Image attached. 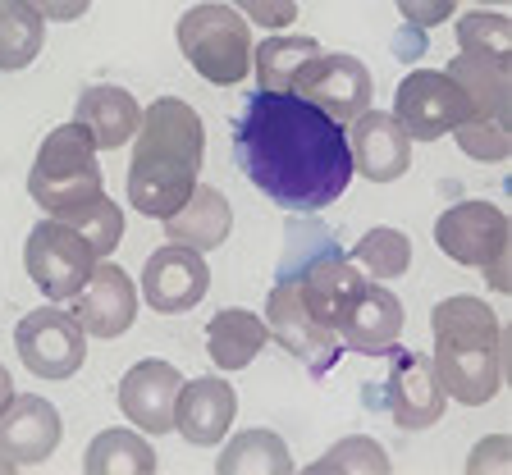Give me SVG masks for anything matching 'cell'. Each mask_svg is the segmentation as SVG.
I'll return each mask as SVG.
<instances>
[{
    "label": "cell",
    "instance_id": "obj_15",
    "mask_svg": "<svg viewBox=\"0 0 512 475\" xmlns=\"http://www.w3.org/2000/svg\"><path fill=\"white\" fill-rule=\"evenodd\" d=\"M133 316H138V288L128 270L115 261H96L87 284L74 293V320L83 325V334L119 338L128 334Z\"/></svg>",
    "mask_w": 512,
    "mask_h": 475
},
{
    "label": "cell",
    "instance_id": "obj_29",
    "mask_svg": "<svg viewBox=\"0 0 512 475\" xmlns=\"http://www.w3.org/2000/svg\"><path fill=\"white\" fill-rule=\"evenodd\" d=\"M64 224L92 247L96 261H106V256L119 247V238H124V211H119L106 192H101L96 201H87V206H78V211H69Z\"/></svg>",
    "mask_w": 512,
    "mask_h": 475
},
{
    "label": "cell",
    "instance_id": "obj_41",
    "mask_svg": "<svg viewBox=\"0 0 512 475\" xmlns=\"http://www.w3.org/2000/svg\"><path fill=\"white\" fill-rule=\"evenodd\" d=\"M490 5H499V0H490Z\"/></svg>",
    "mask_w": 512,
    "mask_h": 475
},
{
    "label": "cell",
    "instance_id": "obj_33",
    "mask_svg": "<svg viewBox=\"0 0 512 475\" xmlns=\"http://www.w3.org/2000/svg\"><path fill=\"white\" fill-rule=\"evenodd\" d=\"M229 5H234L247 23L270 28V32L293 28V19H298V0H229Z\"/></svg>",
    "mask_w": 512,
    "mask_h": 475
},
{
    "label": "cell",
    "instance_id": "obj_21",
    "mask_svg": "<svg viewBox=\"0 0 512 475\" xmlns=\"http://www.w3.org/2000/svg\"><path fill=\"white\" fill-rule=\"evenodd\" d=\"M160 224L170 233V243H183V247H192V252H211V247H220L224 238H229V229H234V206H229L224 192L197 183L179 211L165 215Z\"/></svg>",
    "mask_w": 512,
    "mask_h": 475
},
{
    "label": "cell",
    "instance_id": "obj_9",
    "mask_svg": "<svg viewBox=\"0 0 512 475\" xmlns=\"http://www.w3.org/2000/svg\"><path fill=\"white\" fill-rule=\"evenodd\" d=\"M266 334L275 338L288 357H298L302 366L311 370V380H325L343 352L339 334H334L330 325H320V320L302 307L298 288L288 284V279H279L266 297Z\"/></svg>",
    "mask_w": 512,
    "mask_h": 475
},
{
    "label": "cell",
    "instance_id": "obj_35",
    "mask_svg": "<svg viewBox=\"0 0 512 475\" xmlns=\"http://www.w3.org/2000/svg\"><path fill=\"white\" fill-rule=\"evenodd\" d=\"M453 10H458V0H398V14L416 28H435V23L453 19Z\"/></svg>",
    "mask_w": 512,
    "mask_h": 475
},
{
    "label": "cell",
    "instance_id": "obj_37",
    "mask_svg": "<svg viewBox=\"0 0 512 475\" xmlns=\"http://www.w3.org/2000/svg\"><path fill=\"white\" fill-rule=\"evenodd\" d=\"M426 46H430L426 42V28H416V23H407V28L394 32V55H398V60H416Z\"/></svg>",
    "mask_w": 512,
    "mask_h": 475
},
{
    "label": "cell",
    "instance_id": "obj_17",
    "mask_svg": "<svg viewBox=\"0 0 512 475\" xmlns=\"http://www.w3.org/2000/svg\"><path fill=\"white\" fill-rule=\"evenodd\" d=\"M179 366L160 357H147L138 366L124 370V380H119V407L124 416L133 421V430L142 434H170L174 430V398H179Z\"/></svg>",
    "mask_w": 512,
    "mask_h": 475
},
{
    "label": "cell",
    "instance_id": "obj_28",
    "mask_svg": "<svg viewBox=\"0 0 512 475\" xmlns=\"http://www.w3.org/2000/svg\"><path fill=\"white\" fill-rule=\"evenodd\" d=\"M352 265L366 270L371 279L389 284V279L407 275V265H412V238L403 229H371L362 233V243L352 247Z\"/></svg>",
    "mask_w": 512,
    "mask_h": 475
},
{
    "label": "cell",
    "instance_id": "obj_8",
    "mask_svg": "<svg viewBox=\"0 0 512 475\" xmlns=\"http://www.w3.org/2000/svg\"><path fill=\"white\" fill-rule=\"evenodd\" d=\"M92 265H96V252L55 215L37 224L28 233V243H23V270H28V279L51 302H69L87 284Z\"/></svg>",
    "mask_w": 512,
    "mask_h": 475
},
{
    "label": "cell",
    "instance_id": "obj_32",
    "mask_svg": "<svg viewBox=\"0 0 512 475\" xmlns=\"http://www.w3.org/2000/svg\"><path fill=\"white\" fill-rule=\"evenodd\" d=\"M453 138H458L462 156L485 160V165H494V160H508V151H512L508 124H503V119H490V115H471L467 124L453 128Z\"/></svg>",
    "mask_w": 512,
    "mask_h": 475
},
{
    "label": "cell",
    "instance_id": "obj_7",
    "mask_svg": "<svg viewBox=\"0 0 512 475\" xmlns=\"http://www.w3.org/2000/svg\"><path fill=\"white\" fill-rule=\"evenodd\" d=\"M288 92L302 96L307 106H316L320 115H330L334 124H352L362 110H371L375 78L357 55H343V51L325 55L320 51L316 60H307L298 69V78H293Z\"/></svg>",
    "mask_w": 512,
    "mask_h": 475
},
{
    "label": "cell",
    "instance_id": "obj_19",
    "mask_svg": "<svg viewBox=\"0 0 512 475\" xmlns=\"http://www.w3.org/2000/svg\"><path fill=\"white\" fill-rule=\"evenodd\" d=\"M238 412V393L220 375H202V380L179 384L174 398V430L188 439L192 448H215L229 434Z\"/></svg>",
    "mask_w": 512,
    "mask_h": 475
},
{
    "label": "cell",
    "instance_id": "obj_1",
    "mask_svg": "<svg viewBox=\"0 0 512 475\" xmlns=\"http://www.w3.org/2000/svg\"><path fill=\"white\" fill-rule=\"evenodd\" d=\"M234 160L284 211H325L348 192V133L293 92H256L234 119Z\"/></svg>",
    "mask_w": 512,
    "mask_h": 475
},
{
    "label": "cell",
    "instance_id": "obj_36",
    "mask_svg": "<svg viewBox=\"0 0 512 475\" xmlns=\"http://www.w3.org/2000/svg\"><path fill=\"white\" fill-rule=\"evenodd\" d=\"M28 5L42 14L46 23H74L92 10V0H28Z\"/></svg>",
    "mask_w": 512,
    "mask_h": 475
},
{
    "label": "cell",
    "instance_id": "obj_34",
    "mask_svg": "<svg viewBox=\"0 0 512 475\" xmlns=\"http://www.w3.org/2000/svg\"><path fill=\"white\" fill-rule=\"evenodd\" d=\"M512 466V444L503 434H490V439H480V448L467 457V471L471 475H503Z\"/></svg>",
    "mask_w": 512,
    "mask_h": 475
},
{
    "label": "cell",
    "instance_id": "obj_12",
    "mask_svg": "<svg viewBox=\"0 0 512 475\" xmlns=\"http://www.w3.org/2000/svg\"><path fill=\"white\" fill-rule=\"evenodd\" d=\"M211 288V270H206L202 252H192L183 243H165L147 256L142 265V302L160 316H183L206 297Z\"/></svg>",
    "mask_w": 512,
    "mask_h": 475
},
{
    "label": "cell",
    "instance_id": "obj_13",
    "mask_svg": "<svg viewBox=\"0 0 512 475\" xmlns=\"http://www.w3.org/2000/svg\"><path fill=\"white\" fill-rule=\"evenodd\" d=\"M435 243L448 261L480 270L490 256L508 252V215L494 201H458L435 220Z\"/></svg>",
    "mask_w": 512,
    "mask_h": 475
},
{
    "label": "cell",
    "instance_id": "obj_4",
    "mask_svg": "<svg viewBox=\"0 0 512 475\" xmlns=\"http://www.w3.org/2000/svg\"><path fill=\"white\" fill-rule=\"evenodd\" d=\"M28 192L55 220H64L69 211H78V206H87V201H96L106 192L101 188L96 147L74 119L51 128L46 142L37 147V160H32V174H28Z\"/></svg>",
    "mask_w": 512,
    "mask_h": 475
},
{
    "label": "cell",
    "instance_id": "obj_38",
    "mask_svg": "<svg viewBox=\"0 0 512 475\" xmlns=\"http://www.w3.org/2000/svg\"><path fill=\"white\" fill-rule=\"evenodd\" d=\"M485 270V279H490V288H499V293H508V252L490 256V261L480 265Z\"/></svg>",
    "mask_w": 512,
    "mask_h": 475
},
{
    "label": "cell",
    "instance_id": "obj_6",
    "mask_svg": "<svg viewBox=\"0 0 512 475\" xmlns=\"http://www.w3.org/2000/svg\"><path fill=\"white\" fill-rule=\"evenodd\" d=\"M471 115H476L471 96L435 69H412L394 92V119L412 142H439L444 133L467 124Z\"/></svg>",
    "mask_w": 512,
    "mask_h": 475
},
{
    "label": "cell",
    "instance_id": "obj_2",
    "mask_svg": "<svg viewBox=\"0 0 512 475\" xmlns=\"http://www.w3.org/2000/svg\"><path fill=\"white\" fill-rule=\"evenodd\" d=\"M206 156L202 115L183 96H156L142 110L133 160H128V206L151 220H165L197 188Z\"/></svg>",
    "mask_w": 512,
    "mask_h": 475
},
{
    "label": "cell",
    "instance_id": "obj_5",
    "mask_svg": "<svg viewBox=\"0 0 512 475\" xmlns=\"http://www.w3.org/2000/svg\"><path fill=\"white\" fill-rule=\"evenodd\" d=\"M183 60L211 87H238L252 74V23L234 5H192L174 28Z\"/></svg>",
    "mask_w": 512,
    "mask_h": 475
},
{
    "label": "cell",
    "instance_id": "obj_31",
    "mask_svg": "<svg viewBox=\"0 0 512 475\" xmlns=\"http://www.w3.org/2000/svg\"><path fill=\"white\" fill-rule=\"evenodd\" d=\"M458 46L467 55H485V60L512 64V23L494 10H471L458 19Z\"/></svg>",
    "mask_w": 512,
    "mask_h": 475
},
{
    "label": "cell",
    "instance_id": "obj_23",
    "mask_svg": "<svg viewBox=\"0 0 512 475\" xmlns=\"http://www.w3.org/2000/svg\"><path fill=\"white\" fill-rule=\"evenodd\" d=\"M444 74L471 96L476 115H490L508 124V106H512V64L508 60H485V55L458 51V60L448 64Z\"/></svg>",
    "mask_w": 512,
    "mask_h": 475
},
{
    "label": "cell",
    "instance_id": "obj_18",
    "mask_svg": "<svg viewBox=\"0 0 512 475\" xmlns=\"http://www.w3.org/2000/svg\"><path fill=\"white\" fill-rule=\"evenodd\" d=\"M60 444V412L37 393H14L0 412V457L14 466H37Z\"/></svg>",
    "mask_w": 512,
    "mask_h": 475
},
{
    "label": "cell",
    "instance_id": "obj_26",
    "mask_svg": "<svg viewBox=\"0 0 512 475\" xmlns=\"http://www.w3.org/2000/svg\"><path fill=\"white\" fill-rule=\"evenodd\" d=\"M46 46V19L28 0H0V74L28 69Z\"/></svg>",
    "mask_w": 512,
    "mask_h": 475
},
{
    "label": "cell",
    "instance_id": "obj_14",
    "mask_svg": "<svg viewBox=\"0 0 512 475\" xmlns=\"http://www.w3.org/2000/svg\"><path fill=\"white\" fill-rule=\"evenodd\" d=\"M403 329H407L403 302H398V293H389L380 279L357 288L352 302L343 307V316L334 320L339 343L352 352H362V357H384V352H394Z\"/></svg>",
    "mask_w": 512,
    "mask_h": 475
},
{
    "label": "cell",
    "instance_id": "obj_30",
    "mask_svg": "<svg viewBox=\"0 0 512 475\" xmlns=\"http://www.w3.org/2000/svg\"><path fill=\"white\" fill-rule=\"evenodd\" d=\"M311 475H389V453L366 434H348L325 457L307 466Z\"/></svg>",
    "mask_w": 512,
    "mask_h": 475
},
{
    "label": "cell",
    "instance_id": "obj_16",
    "mask_svg": "<svg viewBox=\"0 0 512 475\" xmlns=\"http://www.w3.org/2000/svg\"><path fill=\"white\" fill-rule=\"evenodd\" d=\"M348 156L366 183H394L412 165V138L403 133L394 110H362L348 128Z\"/></svg>",
    "mask_w": 512,
    "mask_h": 475
},
{
    "label": "cell",
    "instance_id": "obj_25",
    "mask_svg": "<svg viewBox=\"0 0 512 475\" xmlns=\"http://www.w3.org/2000/svg\"><path fill=\"white\" fill-rule=\"evenodd\" d=\"M83 471L87 475H151L156 471V448L142 439V430H101L87 444Z\"/></svg>",
    "mask_w": 512,
    "mask_h": 475
},
{
    "label": "cell",
    "instance_id": "obj_3",
    "mask_svg": "<svg viewBox=\"0 0 512 475\" xmlns=\"http://www.w3.org/2000/svg\"><path fill=\"white\" fill-rule=\"evenodd\" d=\"M435 375L448 402L485 407L503 384V329L485 297H444L430 311Z\"/></svg>",
    "mask_w": 512,
    "mask_h": 475
},
{
    "label": "cell",
    "instance_id": "obj_22",
    "mask_svg": "<svg viewBox=\"0 0 512 475\" xmlns=\"http://www.w3.org/2000/svg\"><path fill=\"white\" fill-rule=\"evenodd\" d=\"M266 343H270L266 320L243 311V307L215 311V320L206 325V357H211V366H220V370L252 366V357L266 348Z\"/></svg>",
    "mask_w": 512,
    "mask_h": 475
},
{
    "label": "cell",
    "instance_id": "obj_39",
    "mask_svg": "<svg viewBox=\"0 0 512 475\" xmlns=\"http://www.w3.org/2000/svg\"><path fill=\"white\" fill-rule=\"evenodd\" d=\"M14 398V380H10V370L0 366V412H5V402Z\"/></svg>",
    "mask_w": 512,
    "mask_h": 475
},
{
    "label": "cell",
    "instance_id": "obj_24",
    "mask_svg": "<svg viewBox=\"0 0 512 475\" xmlns=\"http://www.w3.org/2000/svg\"><path fill=\"white\" fill-rule=\"evenodd\" d=\"M220 475H293V453L275 430H243L215 462Z\"/></svg>",
    "mask_w": 512,
    "mask_h": 475
},
{
    "label": "cell",
    "instance_id": "obj_11",
    "mask_svg": "<svg viewBox=\"0 0 512 475\" xmlns=\"http://www.w3.org/2000/svg\"><path fill=\"white\" fill-rule=\"evenodd\" d=\"M380 407L394 416L398 430H430L448 412V393L426 352H394V366L380 384Z\"/></svg>",
    "mask_w": 512,
    "mask_h": 475
},
{
    "label": "cell",
    "instance_id": "obj_10",
    "mask_svg": "<svg viewBox=\"0 0 512 475\" xmlns=\"http://www.w3.org/2000/svg\"><path fill=\"white\" fill-rule=\"evenodd\" d=\"M14 348H19V361L32 375H42V380H69V375H78V366H83V357H87V334L74 320V311L37 307L19 320Z\"/></svg>",
    "mask_w": 512,
    "mask_h": 475
},
{
    "label": "cell",
    "instance_id": "obj_40",
    "mask_svg": "<svg viewBox=\"0 0 512 475\" xmlns=\"http://www.w3.org/2000/svg\"><path fill=\"white\" fill-rule=\"evenodd\" d=\"M14 471V462H5V457H0V475H10Z\"/></svg>",
    "mask_w": 512,
    "mask_h": 475
},
{
    "label": "cell",
    "instance_id": "obj_27",
    "mask_svg": "<svg viewBox=\"0 0 512 475\" xmlns=\"http://www.w3.org/2000/svg\"><path fill=\"white\" fill-rule=\"evenodd\" d=\"M320 55L316 37H266V42L252 51V69H256V83L261 92H288L298 69L307 60Z\"/></svg>",
    "mask_w": 512,
    "mask_h": 475
},
{
    "label": "cell",
    "instance_id": "obj_20",
    "mask_svg": "<svg viewBox=\"0 0 512 475\" xmlns=\"http://www.w3.org/2000/svg\"><path fill=\"white\" fill-rule=\"evenodd\" d=\"M74 124L92 138L96 151H115L124 147L142 124V106L133 101V92L115 83H92L74 106Z\"/></svg>",
    "mask_w": 512,
    "mask_h": 475
}]
</instances>
